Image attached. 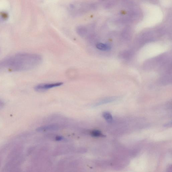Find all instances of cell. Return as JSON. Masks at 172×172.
Here are the masks:
<instances>
[{
    "mask_svg": "<svg viewBox=\"0 0 172 172\" xmlns=\"http://www.w3.org/2000/svg\"><path fill=\"white\" fill-rule=\"evenodd\" d=\"M96 47L98 50L100 51H106L110 50V47L107 44L99 43L96 44Z\"/></svg>",
    "mask_w": 172,
    "mask_h": 172,
    "instance_id": "8992f818",
    "label": "cell"
},
{
    "mask_svg": "<svg viewBox=\"0 0 172 172\" xmlns=\"http://www.w3.org/2000/svg\"><path fill=\"white\" fill-rule=\"evenodd\" d=\"M88 31L89 28L84 26H77L76 28L77 33L82 37L87 36Z\"/></svg>",
    "mask_w": 172,
    "mask_h": 172,
    "instance_id": "277c9868",
    "label": "cell"
},
{
    "mask_svg": "<svg viewBox=\"0 0 172 172\" xmlns=\"http://www.w3.org/2000/svg\"><path fill=\"white\" fill-rule=\"evenodd\" d=\"M103 116L108 122L111 123L113 121V117L110 113L108 112H104L103 114Z\"/></svg>",
    "mask_w": 172,
    "mask_h": 172,
    "instance_id": "52a82bcc",
    "label": "cell"
},
{
    "mask_svg": "<svg viewBox=\"0 0 172 172\" xmlns=\"http://www.w3.org/2000/svg\"><path fill=\"white\" fill-rule=\"evenodd\" d=\"M63 84L62 82L41 84L36 85L34 87V89L37 92H44L50 89L61 86Z\"/></svg>",
    "mask_w": 172,
    "mask_h": 172,
    "instance_id": "3957f363",
    "label": "cell"
},
{
    "mask_svg": "<svg viewBox=\"0 0 172 172\" xmlns=\"http://www.w3.org/2000/svg\"><path fill=\"white\" fill-rule=\"evenodd\" d=\"M4 105L3 102V100L0 99V110L2 109Z\"/></svg>",
    "mask_w": 172,
    "mask_h": 172,
    "instance_id": "9c48e42d",
    "label": "cell"
},
{
    "mask_svg": "<svg viewBox=\"0 0 172 172\" xmlns=\"http://www.w3.org/2000/svg\"><path fill=\"white\" fill-rule=\"evenodd\" d=\"M59 127L56 125H49L48 126H42L37 129L39 131H54L57 130Z\"/></svg>",
    "mask_w": 172,
    "mask_h": 172,
    "instance_id": "5b68a950",
    "label": "cell"
},
{
    "mask_svg": "<svg viewBox=\"0 0 172 172\" xmlns=\"http://www.w3.org/2000/svg\"><path fill=\"white\" fill-rule=\"evenodd\" d=\"M91 134L92 136L94 137H105V136L102 134L100 131L98 130H94L92 131Z\"/></svg>",
    "mask_w": 172,
    "mask_h": 172,
    "instance_id": "ba28073f",
    "label": "cell"
},
{
    "mask_svg": "<svg viewBox=\"0 0 172 172\" xmlns=\"http://www.w3.org/2000/svg\"><path fill=\"white\" fill-rule=\"evenodd\" d=\"M41 55L36 54L19 53L0 60V71L10 72L31 70L42 62Z\"/></svg>",
    "mask_w": 172,
    "mask_h": 172,
    "instance_id": "6da1fadb",
    "label": "cell"
},
{
    "mask_svg": "<svg viewBox=\"0 0 172 172\" xmlns=\"http://www.w3.org/2000/svg\"><path fill=\"white\" fill-rule=\"evenodd\" d=\"M63 139L64 138H63V137L59 136L56 137V140L57 141H61L63 140Z\"/></svg>",
    "mask_w": 172,
    "mask_h": 172,
    "instance_id": "30bf717a",
    "label": "cell"
},
{
    "mask_svg": "<svg viewBox=\"0 0 172 172\" xmlns=\"http://www.w3.org/2000/svg\"><path fill=\"white\" fill-rule=\"evenodd\" d=\"M96 7L94 4L86 2L75 3L70 5L69 11L71 14L78 16L84 14Z\"/></svg>",
    "mask_w": 172,
    "mask_h": 172,
    "instance_id": "7a4b0ae2",
    "label": "cell"
}]
</instances>
